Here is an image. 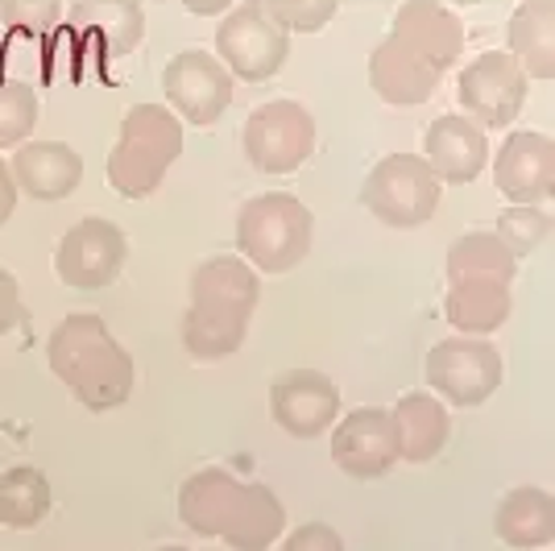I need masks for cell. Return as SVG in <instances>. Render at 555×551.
<instances>
[{"label":"cell","mask_w":555,"mask_h":551,"mask_svg":"<svg viewBox=\"0 0 555 551\" xmlns=\"http://www.w3.org/2000/svg\"><path fill=\"white\" fill-rule=\"evenodd\" d=\"M125 257H129V241H125L120 225L104 220V216H88L59 241L54 270L75 291H100L120 278Z\"/></svg>","instance_id":"obj_10"},{"label":"cell","mask_w":555,"mask_h":551,"mask_svg":"<svg viewBox=\"0 0 555 551\" xmlns=\"http://www.w3.org/2000/svg\"><path fill=\"white\" fill-rule=\"evenodd\" d=\"M158 551H191V548H158Z\"/></svg>","instance_id":"obj_33"},{"label":"cell","mask_w":555,"mask_h":551,"mask_svg":"<svg viewBox=\"0 0 555 551\" xmlns=\"http://www.w3.org/2000/svg\"><path fill=\"white\" fill-rule=\"evenodd\" d=\"M9 170H13V183L42 204H59L83 183V158L67 141H25L13 154Z\"/></svg>","instance_id":"obj_17"},{"label":"cell","mask_w":555,"mask_h":551,"mask_svg":"<svg viewBox=\"0 0 555 551\" xmlns=\"http://www.w3.org/2000/svg\"><path fill=\"white\" fill-rule=\"evenodd\" d=\"M163 92L175 116L191 125H211L232 104V75L208 50H183L166 63Z\"/></svg>","instance_id":"obj_12"},{"label":"cell","mask_w":555,"mask_h":551,"mask_svg":"<svg viewBox=\"0 0 555 551\" xmlns=\"http://www.w3.org/2000/svg\"><path fill=\"white\" fill-rule=\"evenodd\" d=\"M518 274V257L493 236V232H464L461 241H452L448 249V282L456 278H498L514 286Z\"/></svg>","instance_id":"obj_26"},{"label":"cell","mask_w":555,"mask_h":551,"mask_svg":"<svg viewBox=\"0 0 555 551\" xmlns=\"http://www.w3.org/2000/svg\"><path fill=\"white\" fill-rule=\"evenodd\" d=\"M315 241L311 207L291 191H261L236 212V245L266 274H291Z\"/></svg>","instance_id":"obj_5"},{"label":"cell","mask_w":555,"mask_h":551,"mask_svg":"<svg viewBox=\"0 0 555 551\" xmlns=\"http://www.w3.org/2000/svg\"><path fill=\"white\" fill-rule=\"evenodd\" d=\"M464 50V25L436 0H406L386 42L370 54V88L393 108L423 104Z\"/></svg>","instance_id":"obj_1"},{"label":"cell","mask_w":555,"mask_h":551,"mask_svg":"<svg viewBox=\"0 0 555 551\" xmlns=\"http://www.w3.org/2000/svg\"><path fill=\"white\" fill-rule=\"evenodd\" d=\"M13 207H17V183H13L9 162H0V225L13 216Z\"/></svg>","instance_id":"obj_31"},{"label":"cell","mask_w":555,"mask_h":551,"mask_svg":"<svg viewBox=\"0 0 555 551\" xmlns=\"http://www.w3.org/2000/svg\"><path fill=\"white\" fill-rule=\"evenodd\" d=\"M261 299L257 270L245 257H208L191 274V307L183 316V348L195 361L232 357L249 336V320Z\"/></svg>","instance_id":"obj_2"},{"label":"cell","mask_w":555,"mask_h":551,"mask_svg":"<svg viewBox=\"0 0 555 551\" xmlns=\"http://www.w3.org/2000/svg\"><path fill=\"white\" fill-rule=\"evenodd\" d=\"M270 414L295 439H315L340 414V390L320 369H286L270 386Z\"/></svg>","instance_id":"obj_13"},{"label":"cell","mask_w":555,"mask_h":551,"mask_svg":"<svg viewBox=\"0 0 555 551\" xmlns=\"http://www.w3.org/2000/svg\"><path fill=\"white\" fill-rule=\"evenodd\" d=\"M509 59L527 71V79H555V13L552 0H522L509 17Z\"/></svg>","instance_id":"obj_21"},{"label":"cell","mask_w":555,"mask_h":551,"mask_svg":"<svg viewBox=\"0 0 555 551\" xmlns=\"http://www.w3.org/2000/svg\"><path fill=\"white\" fill-rule=\"evenodd\" d=\"M47 361L88 411H116L133 390V357L116 345L100 316H67L50 332Z\"/></svg>","instance_id":"obj_3"},{"label":"cell","mask_w":555,"mask_h":551,"mask_svg":"<svg viewBox=\"0 0 555 551\" xmlns=\"http://www.w3.org/2000/svg\"><path fill=\"white\" fill-rule=\"evenodd\" d=\"M543 551H552V548H543Z\"/></svg>","instance_id":"obj_34"},{"label":"cell","mask_w":555,"mask_h":551,"mask_svg":"<svg viewBox=\"0 0 555 551\" xmlns=\"http://www.w3.org/2000/svg\"><path fill=\"white\" fill-rule=\"evenodd\" d=\"M183 154V125L166 104H138L120 120V133L108 154V183L125 200H145L158 191L166 170Z\"/></svg>","instance_id":"obj_4"},{"label":"cell","mask_w":555,"mask_h":551,"mask_svg":"<svg viewBox=\"0 0 555 551\" xmlns=\"http://www.w3.org/2000/svg\"><path fill=\"white\" fill-rule=\"evenodd\" d=\"M527 71L506 50H486L461 71V104L481 129H509L527 104Z\"/></svg>","instance_id":"obj_11"},{"label":"cell","mask_w":555,"mask_h":551,"mask_svg":"<svg viewBox=\"0 0 555 551\" xmlns=\"http://www.w3.org/2000/svg\"><path fill=\"white\" fill-rule=\"evenodd\" d=\"M22 323V286L9 270H0V336Z\"/></svg>","instance_id":"obj_30"},{"label":"cell","mask_w":555,"mask_h":551,"mask_svg":"<svg viewBox=\"0 0 555 551\" xmlns=\"http://www.w3.org/2000/svg\"><path fill=\"white\" fill-rule=\"evenodd\" d=\"M34 125H38V95H34V88L22 84V79L0 84V150L25 141L34 133Z\"/></svg>","instance_id":"obj_28"},{"label":"cell","mask_w":555,"mask_h":551,"mask_svg":"<svg viewBox=\"0 0 555 551\" xmlns=\"http://www.w3.org/2000/svg\"><path fill=\"white\" fill-rule=\"evenodd\" d=\"M514 257H527L543 241H552V212L534 204H514L498 216V232H493Z\"/></svg>","instance_id":"obj_27"},{"label":"cell","mask_w":555,"mask_h":551,"mask_svg":"<svg viewBox=\"0 0 555 551\" xmlns=\"http://www.w3.org/2000/svg\"><path fill=\"white\" fill-rule=\"evenodd\" d=\"M141 29H145V17H141L138 0H100V4L75 9V17H70V34L79 42V54L92 50L95 63L129 54L141 42Z\"/></svg>","instance_id":"obj_18"},{"label":"cell","mask_w":555,"mask_h":551,"mask_svg":"<svg viewBox=\"0 0 555 551\" xmlns=\"http://www.w3.org/2000/svg\"><path fill=\"white\" fill-rule=\"evenodd\" d=\"M50 482L47 473L17 464V469H4L0 473V527L29 530L38 527L50 514Z\"/></svg>","instance_id":"obj_25"},{"label":"cell","mask_w":555,"mask_h":551,"mask_svg":"<svg viewBox=\"0 0 555 551\" xmlns=\"http://www.w3.org/2000/svg\"><path fill=\"white\" fill-rule=\"evenodd\" d=\"M509 311H514L509 282H498V278H456V282H448L443 316L461 336L498 332L509 320Z\"/></svg>","instance_id":"obj_20"},{"label":"cell","mask_w":555,"mask_h":551,"mask_svg":"<svg viewBox=\"0 0 555 551\" xmlns=\"http://www.w3.org/2000/svg\"><path fill=\"white\" fill-rule=\"evenodd\" d=\"M493 183L514 204H539L555 195V141L539 129L509 133L493 158Z\"/></svg>","instance_id":"obj_15"},{"label":"cell","mask_w":555,"mask_h":551,"mask_svg":"<svg viewBox=\"0 0 555 551\" xmlns=\"http://www.w3.org/2000/svg\"><path fill=\"white\" fill-rule=\"evenodd\" d=\"M216 59L232 79L266 84L291 59V29L266 4H236L216 29Z\"/></svg>","instance_id":"obj_7"},{"label":"cell","mask_w":555,"mask_h":551,"mask_svg":"<svg viewBox=\"0 0 555 551\" xmlns=\"http://www.w3.org/2000/svg\"><path fill=\"white\" fill-rule=\"evenodd\" d=\"M186 9H195V13H216V9H229L232 0H183ZM245 4H286V0H245Z\"/></svg>","instance_id":"obj_32"},{"label":"cell","mask_w":555,"mask_h":551,"mask_svg":"<svg viewBox=\"0 0 555 551\" xmlns=\"http://www.w3.org/2000/svg\"><path fill=\"white\" fill-rule=\"evenodd\" d=\"M332 460L348 477H386L398 464V432L386 407H357L345 423L332 432Z\"/></svg>","instance_id":"obj_14"},{"label":"cell","mask_w":555,"mask_h":551,"mask_svg":"<svg viewBox=\"0 0 555 551\" xmlns=\"http://www.w3.org/2000/svg\"><path fill=\"white\" fill-rule=\"evenodd\" d=\"M236 494H241V482L232 473H224V469H204V473L186 477V485L179 489V518L186 523V530L211 539V535H220L224 523H229Z\"/></svg>","instance_id":"obj_24"},{"label":"cell","mask_w":555,"mask_h":551,"mask_svg":"<svg viewBox=\"0 0 555 551\" xmlns=\"http://www.w3.org/2000/svg\"><path fill=\"white\" fill-rule=\"evenodd\" d=\"M427 386L452 407H481L502 386V353L481 336H448L427 353Z\"/></svg>","instance_id":"obj_9"},{"label":"cell","mask_w":555,"mask_h":551,"mask_svg":"<svg viewBox=\"0 0 555 551\" xmlns=\"http://www.w3.org/2000/svg\"><path fill=\"white\" fill-rule=\"evenodd\" d=\"M427 166L440 183H473L489 166V138L473 116H436L427 129Z\"/></svg>","instance_id":"obj_16"},{"label":"cell","mask_w":555,"mask_h":551,"mask_svg":"<svg viewBox=\"0 0 555 551\" xmlns=\"http://www.w3.org/2000/svg\"><path fill=\"white\" fill-rule=\"evenodd\" d=\"M443 195V183L427 158L418 154H386L370 170L361 187V204L370 216H377L386 229H418L436 216Z\"/></svg>","instance_id":"obj_6"},{"label":"cell","mask_w":555,"mask_h":551,"mask_svg":"<svg viewBox=\"0 0 555 551\" xmlns=\"http://www.w3.org/2000/svg\"><path fill=\"white\" fill-rule=\"evenodd\" d=\"M390 419L393 432H398V460H411V464L436 460L443 452L448 436H452V419H448L443 398H431L423 390L402 394Z\"/></svg>","instance_id":"obj_19"},{"label":"cell","mask_w":555,"mask_h":551,"mask_svg":"<svg viewBox=\"0 0 555 551\" xmlns=\"http://www.w3.org/2000/svg\"><path fill=\"white\" fill-rule=\"evenodd\" d=\"M493 530L509 548H552L555 498L539 485L509 489L502 505H498V514H493Z\"/></svg>","instance_id":"obj_22"},{"label":"cell","mask_w":555,"mask_h":551,"mask_svg":"<svg viewBox=\"0 0 555 551\" xmlns=\"http://www.w3.org/2000/svg\"><path fill=\"white\" fill-rule=\"evenodd\" d=\"M286 527V505L278 502V494L270 485H241L232 514L220 539L232 551H266Z\"/></svg>","instance_id":"obj_23"},{"label":"cell","mask_w":555,"mask_h":551,"mask_svg":"<svg viewBox=\"0 0 555 551\" xmlns=\"http://www.w3.org/2000/svg\"><path fill=\"white\" fill-rule=\"evenodd\" d=\"M245 158L261 175H291L315 154V116L299 100H266L245 120Z\"/></svg>","instance_id":"obj_8"},{"label":"cell","mask_w":555,"mask_h":551,"mask_svg":"<svg viewBox=\"0 0 555 551\" xmlns=\"http://www.w3.org/2000/svg\"><path fill=\"white\" fill-rule=\"evenodd\" d=\"M282 551H345V539L327 523H307V527L291 530Z\"/></svg>","instance_id":"obj_29"}]
</instances>
